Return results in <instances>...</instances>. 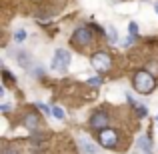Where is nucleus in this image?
<instances>
[{"label": "nucleus", "mask_w": 158, "mask_h": 154, "mask_svg": "<svg viewBox=\"0 0 158 154\" xmlns=\"http://www.w3.org/2000/svg\"><path fill=\"white\" fill-rule=\"evenodd\" d=\"M98 142L104 148H114L116 144H118V134H116V130L104 128V130H100V134H98Z\"/></svg>", "instance_id": "20e7f679"}, {"label": "nucleus", "mask_w": 158, "mask_h": 154, "mask_svg": "<svg viewBox=\"0 0 158 154\" xmlns=\"http://www.w3.org/2000/svg\"><path fill=\"white\" fill-rule=\"evenodd\" d=\"M138 148H140L142 152L150 154V148H152V144H150V138H148V136H140V138H138Z\"/></svg>", "instance_id": "6e6552de"}, {"label": "nucleus", "mask_w": 158, "mask_h": 154, "mask_svg": "<svg viewBox=\"0 0 158 154\" xmlns=\"http://www.w3.org/2000/svg\"><path fill=\"white\" fill-rule=\"evenodd\" d=\"M26 56H28L26 52H20V54H18V62H20L22 66H28V58H26Z\"/></svg>", "instance_id": "ddd939ff"}, {"label": "nucleus", "mask_w": 158, "mask_h": 154, "mask_svg": "<svg viewBox=\"0 0 158 154\" xmlns=\"http://www.w3.org/2000/svg\"><path fill=\"white\" fill-rule=\"evenodd\" d=\"M136 112H138V116H146L148 114V110H146V106H138V104H136Z\"/></svg>", "instance_id": "2eb2a0df"}, {"label": "nucleus", "mask_w": 158, "mask_h": 154, "mask_svg": "<svg viewBox=\"0 0 158 154\" xmlns=\"http://www.w3.org/2000/svg\"><path fill=\"white\" fill-rule=\"evenodd\" d=\"M154 10H156V14H158V2L154 4Z\"/></svg>", "instance_id": "6ab92c4d"}, {"label": "nucleus", "mask_w": 158, "mask_h": 154, "mask_svg": "<svg viewBox=\"0 0 158 154\" xmlns=\"http://www.w3.org/2000/svg\"><path fill=\"white\" fill-rule=\"evenodd\" d=\"M156 120H158V118H156Z\"/></svg>", "instance_id": "aec40b11"}, {"label": "nucleus", "mask_w": 158, "mask_h": 154, "mask_svg": "<svg viewBox=\"0 0 158 154\" xmlns=\"http://www.w3.org/2000/svg\"><path fill=\"white\" fill-rule=\"evenodd\" d=\"M108 120H110V118H108V114H106V112H94V114H92V118H90V126H92V128H102V130H104V126H106V124H108Z\"/></svg>", "instance_id": "423d86ee"}, {"label": "nucleus", "mask_w": 158, "mask_h": 154, "mask_svg": "<svg viewBox=\"0 0 158 154\" xmlns=\"http://www.w3.org/2000/svg\"><path fill=\"white\" fill-rule=\"evenodd\" d=\"M88 84H90V86H100V84H102V78H100V76L90 78V80H88Z\"/></svg>", "instance_id": "4468645a"}, {"label": "nucleus", "mask_w": 158, "mask_h": 154, "mask_svg": "<svg viewBox=\"0 0 158 154\" xmlns=\"http://www.w3.org/2000/svg\"><path fill=\"white\" fill-rule=\"evenodd\" d=\"M4 154H18V152H14V150H6Z\"/></svg>", "instance_id": "a211bd4d"}, {"label": "nucleus", "mask_w": 158, "mask_h": 154, "mask_svg": "<svg viewBox=\"0 0 158 154\" xmlns=\"http://www.w3.org/2000/svg\"><path fill=\"white\" fill-rule=\"evenodd\" d=\"M108 38H110V42L114 44V42H118V32H116V28H108Z\"/></svg>", "instance_id": "9b49d317"}, {"label": "nucleus", "mask_w": 158, "mask_h": 154, "mask_svg": "<svg viewBox=\"0 0 158 154\" xmlns=\"http://www.w3.org/2000/svg\"><path fill=\"white\" fill-rule=\"evenodd\" d=\"M24 124H26V128H36L38 126V116L36 114H26L24 116Z\"/></svg>", "instance_id": "1a4fd4ad"}, {"label": "nucleus", "mask_w": 158, "mask_h": 154, "mask_svg": "<svg viewBox=\"0 0 158 154\" xmlns=\"http://www.w3.org/2000/svg\"><path fill=\"white\" fill-rule=\"evenodd\" d=\"M70 64V52L64 50V48H58L54 52V58H52V68L58 70V72H64Z\"/></svg>", "instance_id": "7ed1b4c3"}, {"label": "nucleus", "mask_w": 158, "mask_h": 154, "mask_svg": "<svg viewBox=\"0 0 158 154\" xmlns=\"http://www.w3.org/2000/svg\"><path fill=\"white\" fill-rule=\"evenodd\" d=\"M14 40H16V42H24V40H26V30L18 28V30L14 32Z\"/></svg>", "instance_id": "9d476101"}, {"label": "nucleus", "mask_w": 158, "mask_h": 154, "mask_svg": "<svg viewBox=\"0 0 158 154\" xmlns=\"http://www.w3.org/2000/svg\"><path fill=\"white\" fill-rule=\"evenodd\" d=\"M52 114L56 116L58 120H62V118H64V110H62L60 106H54V108H52Z\"/></svg>", "instance_id": "f8f14e48"}, {"label": "nucleus", "mask_w": 158, "mask_h": 154, "mask_svg": "<svg viewBox=\"0 0 158 154\" xmlns=\"http://www.w3.org/2000/svg\"><path fill=\"white\" fill-rule=\"evenodd\" d=\"M72 42L78 44V46H86V44H90V42H92V32H90V28L88 26L76 28V32H74V36H72Z\"/></svg>", "instance_id": "39448f33"}, {"label": "nucleus", "mask_w": 158, "mask_h": 154, "mask_svg": "<svg viewBox=\"0 0 158 154\" xmlns=\"http://www.w3.org/2000/svg\"><path fill=\"white\" fill-rule=\"evenodd\" d=\"M92 66L96 68V72H108L112 68V58L108 56L106 52H94L92 58H90Z\"/></svg>", "instance_id": "f03ea898"}, {"label": "nucleus", "mask_w": 158, "mask_h": 154, "mask_svg": "<svg viewBox=\"0 0 158 154\" xmlns=\"http://www.w3.org/2000/svg\"><path fill=\"white\" fill-rule=\"evenodd\" d=\"M78 146H80V152H84V154H98L96 144L90 142L88 138H80L78 140Z\"/></svg>", "instance_id": "0eeeda50"}, {"label": "nucleus", "mask_w": 158, "mask_h": 154, "mask_svg": "<svg viewBox=\"0 0 158 154\" xmlns=\"http://www.w3.org/2000/svg\"><path fill=\"white\" fill-rule=\"evenodd\" d=\"M132 84H134L136 92H140V94H150L152 90L156 88L154 76H152L150 72H146V70H138V72L134 74V80H132Z\"/></svg>", "instance_id": "f257e3e1"}, {"label": "nucleus", "mask_w": 158, "mask_h": 154, "mask_svg": "<svg viewBox=\"0 0 158 154\" xmlns=\"http://www.w3.org/2000/svg\"><path fill=\"white\" fill-rule=\"evenodd\" d=\"M36 106H38V108H40V110H42V112H44V114H50V112H52V110H50V108H48V106H46V104H42V102H36Z\"/></svg>", "instance_id": "dca6fc26"}, {"label": "nucleus", "mask_w": 158, "mask_h": 154, "mask_svg": "<svg viewBox=\"0 0 158 154\" xmlns=\"http://www.w3.org/2000/svg\"><path fill=\"white\" fill-rule=\"evenodd\" d=\"M130 34H132V36L138 34V26H136V22H130Z\"/></svg>", "instance_id": "f3484780"}]
</instances>
